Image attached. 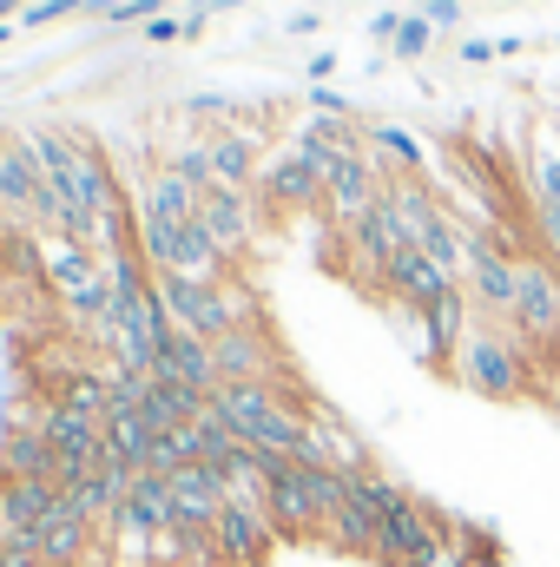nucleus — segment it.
Returning <instances> with one entry per match:
<instances>
[{"label":"nucleus","instance_id":"nucleus-1","mask_svg":"<svg viewBox=\"0 0 560 567\" xmlns=\"http://www.w3.org/2000/svg\"><path fill=\"white\" fill-rule=\"evenodd\" d=\"M211 410L238 429V442H251L265 455H290V462L303 455V410L310 403H297L283 383H218Z\"/></svg>","mask_w":560,"mask_h":567},{"label":"nucleus","instance_id":"nucleus-2","mask_svg":"<svg viewBox=\"0 0 560 567\" xmlns=\"http://www.w3.org/2000/svg\"><path fill=\"white\" fill-rule=\"evenodd\" d=\"M448 370H455L462 390H475V396H488V403H515V396H528V383L541 377V370L528 363L521 337H515L508 323H488V317L468 323V337H462V350H455Z\"/></svg>","mask_w":560,"mask_h":567},{"label":"nucleus","instance_id":"nucleus-3","mask_svg":"<svg viewBox=\"0 0 560 567\" xmlns=\"http://www.w3.org/2000/svg\"><path fill=\"white\" fill-rule=\"evenodd\" d=\"M40 278L60 297V310L73 323H86L93 337L106 330V310H113V284L93 245H73V238H40Z\"/></svg>","mask_w":560,"mask_h":567},{"label":"nucleus","instance_id":"nucleus-4","mask_svg":"<svg viewBox=\"0 0 560 567\" xmlns=\"http://www.w3.org/2000/svg\"><path fill=\"white\" fill-rule=\"evenodd\" d=\"M448 548H455L448 522H442L416 488H409L396 508H383V515H376V561H370V567H442Z\"/></svg>","mask_w":560,"mask_h":567},{"label":"nucleus","instance_id":"nucleus-5","mask_svg":"<svg viewBox=\"0 0 560 567\" xmlns=\"http://www.w3.org/2000/svg\"><path fill=\"white\" fill-rule=\"evenodd\" d=\"M211 542H218V561L225 567H265L278 548V528L265 515V488L258 482H231L225 508L211 515Z\"/></svg>","mask_w":560,"mask_h":567},{"label":"nucleus","instance_id":"nucleus-6","mask_svg":"<svg viewBox=\"0 0 560 567\" xmlns=\"http://www.w3.org/2000/svg\"><path fill=\"white\" fill-rule=\"evenodd\" d=\"M251 198H258L265 212H323V172H317V158H310V152L283 145V152L265 158V172H258Z\"/></svg>","mask_w":560,"mask_h":567},{"label":"nucleus","instance_id":"nucleus-7","mask_svg":"<svg viewBox=\"0 0 560 567\" xmlns=\"http://www.w3.org/2000/svg\"><path fill=\"white\" fill-rule=\"evenodd\" d=\"M211 363H218V383H283V350L271 337V323H238L231 337L211 343Z\"/></svg>","mask_w":560,"mask_h":567},{"label":"nucleus","instance_id":"nucleus-8","mask_svg":"<svg viewBox=\"0 0 560 567\" xmlns=\"http://www.w3.org/2000/svg\"><path fill=\"white\" fill-rule=\"evenodd\" d=\"M265 515H271L278 542H303V535H317V528H323L310 462H278V475L265 482Z\"/></svg>","mask_w":560,"mask_h":567},{"label":"nucleus","instance_id":"nucleus-9","mask_svg":"<svg viewBox=\"0 0 560 567\" xmlns=\"http://www.w3.org/2000/svg\"><path fill=\"white\" fill-rule=\"evenodd\" d=\"M297 462L356 475V468H370V449H363V435L343 423L330 403H310V410H303V455H297Z\"/></svg>","mask_w":560,"mask_h":567},{"label":"nucleus","instance_id":"nucleus-10","mask_svg":"<svg viewBox=\"0 0 560 567\" xmlns=\"http://www.w3.org/2000/svg\"><path fill=\"white\" fill-rule=\"evenodd\" d=\"M198 225H205V238L225 258H245V245L258 231V198L251 192H231V185H211V192H198Z\"/></svg>","mask_w":560,"mask_h":567},{"label":"nucleus","instance_id":"nucleus-11","mask_svg":"<svg viewBox=\"0 0 560 567\" xmlns=\"http://www.w3.org/2000/svg\"><path fill=\"white\" fill-rule=\"evenodd\" d=\"M383 290L396 297V310H435V303H448V297L462 290V278H448L442 265H428L416 245H409V251H396V258H390Z\"/></svg>","mask_w":560,"mask_h":567},{"label":"nucleus","instance_id":"nucleus-12","mask_svg":"<svg viewBox=\"0 0 560 567\" xmlns=\"http://www.w3.org/2000/svg\"><path fill=\"white\" fill-rule=\"evenodd\" d=\"M158 377H172V383H185V390L211 396V390H218L211 343H205V337H191V330H172V337H165V350H158Z\"/></svg>","mask_w":560,"mask_h":567},{"label":"nucleus","instance_id":"nucleus-13","mask_svg":"<svg viewBox=\"0 0 560 567\" xmlns=\"http://www.w3.org/2000/svg\"><path fill=\"white\" fill-rule=\"evenodd\" d=\"M323 542L336 548V555H356V561H376V508L356 495V482H350V495H343V508L323 522Z\"/></svg>","mask_w":560,"mask_h":567},{"label":"nucleus","instance_id":"nucleus-14","mask_svg":"<svg viewBox=\"0 0 560 567\" xmlns=\"http://www.w3.org/2000/svg\"><path fill=\"white\" fill-rule=\"evenodd\" d=\"M258 172H265V158H258V140H251V133L225 126V133L211 140V178H218V185L251 192V185H258Z\"/></svg>","mask_w":560,"mask_h":567},{"label":"nucleus","instance_id":"nucleus-15","mask_svg":"<svg viewBox=\"0 0 560 567\" xmlns=\"http://www.w3.org/2000/svg\"><path fill=\"white\" fill-rule=\"evenodd\" d=\"M363 152L390 172H403V178H422V165H428V152H422V140L409 133V126H396V120H376V126H363Z\"/></svg>","mask_w":560,"mask_h":567},{"label":"nucleus","instance_id":"nucleus-16","mask_svg":"<svg viewBox=\"0 0 560 567\" xmlns=\"http://www.w3.org/2000/svg\"><path fill=\"white\" fill-rule=\"evenodd\" d=\"M0 468L7 475H33V482H53V442L40 423H13L0 435Z\"/></svg>","mask_w":560,"mask_h":567},{"label":"nucleus","instance_id":"nucleus-17","mask_svg":"<svg viewBox=\"0 0 560 567\" xmlns=\"http://www.w3.org/2000/svg\"><path fill=\"white\" fill-rule=\"evenodd\" d=\"M370 40H383L396 60H422V53L435 47V27H428L422 13H376V20H370Z\"/></svg>","mask_w":560,"mask_h":567},{"label":"nucleus","instance_id":"nucleus-18","mask_svg":"<svg viewBox=\"0 0 560 567\" xmlns=\"http://www.w3.org/2000/svg\"><path fill=\"white\" fill-rule=\"evenodd\" d=\"M165 165H172V172H178L191 192H211V185H218V178H211V140L172 145V152H165Z\"/></svg>","mask_w":560,"mask_h":567},{"label":"nucleus","instance_id":"nucleus-19","mask_svg":"<svg viewBox=\"0 0 560 567\" xmlns=\"http://www.w3.org/2000/svg\"><path fill=\"white\" fill-rule=\"evenodd\" d=\"M455 53H462L468 66H488V60H508V53H521V40H481V33H475V40H462Z\"/></svg>","mask_w":560,"mask_h":567},{"label":"nucleus","instance_id":"nucleus-20","mask_svg":"<svg viewBox=\"0 0 560 567\" xmlns=\"http://www.w3.org/2000/svg\"><path fill=\"white\" fill-rule=\"evenodd\" d=\"M152 47H172V40H191V13H158V20H145L139 27Z\"/></svg>","mask_w":560,"mask_h":567},{"label":"nucleus","instance_id":"nucleus-21","mask_svg":"<svg viewBox=\"0 0 560 567\" xmlns=\"http://www.w3.org/2000/svg\"><path fill=\"white\" fill-rule=\"evenodd\" d=\"M66 13H86V0H33V7L20 13V27H53V20H66Z\"/></svg>","mask_w":560,"mask_h":567},{"label":"nucleus","instance_id":"nucleus-22","mask_svg":"<svg viewBox=\"0 0 560 567\" xmlns=\"http://www.w3.org/2000/svg\"><path fill=\"white\" fill-rule=\"evenodd\" d=\"M225 113H238V100H225V93H191L185 100V120H225Z\"/></svg>","mask_w":560,"mask_h":567},{"label":"nucleus","instance_id":"nucleus-23","mask_svg":"<svg viewBox=\"0 0 560 567\" xmlns=\"http://www.w3.org/2000/svg\"><path fill=\"white\" fill-rule=\"evenodd\" d=\"M422 20H428L435 33H455V27H462V0H422Z\"/></svg>","mask_w":560,"mask_h":567},{"label":"nucleus","instance_id":"nucleus-24","mask_svg":"<svg viewBox=\"0 0 560 567\" xmlns=\"http://www.w3.org/2000/svg\"><path fill=\"white\" fill-rule=\"evenodd\" d=\"M310 113H336V120H350V100H343L336 86H310Z\"/></svg>","mask_w":560,"mask_h":567},{"label":"nucleus","instance_id":"nucleus-25","mask_svg":"<svg viewBox=\"0 0 560 567\" xmlns=\"http://www.w3.org/2000/svg\"><path fill=\"white\" fill-rule=\"evenodd\" d=\"M0 567H46V561H40V548H27V542H0Z\"/></svg>","mask_w":560,"mask_h":567},{"label":"nucleus","instance_id":"nucleus-26","mask_svg":"<svg viewBox=\"0 0 560 567\" xmlns=\"http://www.w3.org/2000/svg\"><path fill=\"white\" fill-rule=\"evenodd\" d=\"M330 73H336V53H330V47H323V53H310L303 80H310V86H330Z\"/></svg>","mask_w":560,"mask_h":567},{"label":"nucleus","instance_id":"nucleus-27","mask_svg":"<svg viewBox=\"0 0 560 567\" xmlns=\"http://www.w3.org/2000/svg\"><path fill=\"white\" fill-rule=\"evenodd\" d=\"M317 27H323V13H290V33H297V40H310Z\"/></svg>","mask_w":560,"mask_h":567},{"label":"nucleus","instance_id":"nucleus-28","mask_svg":"<svg viewBox=\"0 0 560 567\" xmlns=\"http://www.w3.org/2000/svg\"><path fill=\"white\" fill-rule=\"evenodd\" d=\"M7 40H13V20H0V47H7Z\"/></svg>","mask_w":560,"mask_h":567},{"label":"nucleus","instance_id":"nucleus-29","mask_svg":"<svg viewBox=\"0 0 560 567\" xmlns=\"http://www.w3.org/2000/svg\"><path fill=\"white\" fill-rule=\"evenodd\" d=\"M231 7H245V0H231Z\"/></svg>","mask_w":560,"mask_h":567}]
</instances>
